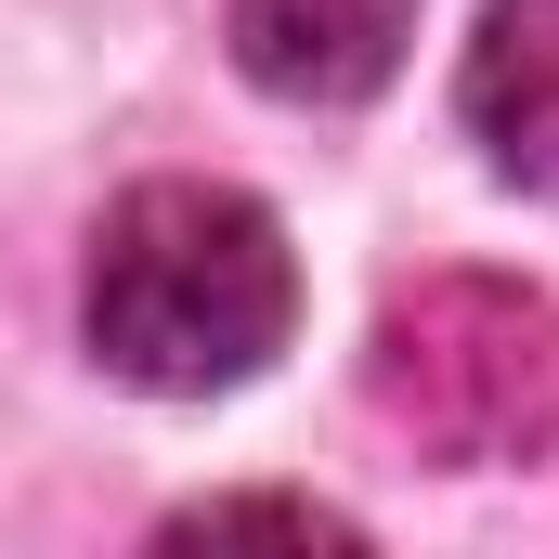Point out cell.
<instances>
[{
    "label": "cell",
    "mask_w": 559,
    "mask_h": 559,
    "mask_svg": "<svg viewBox=\"0 0 559 559\" xmlns=\"http://www.w3.org/2000/svg\"><path fill=\"white\" fill-rule=\"evenodd\" d=\"M79 325L105 378H131L156 404L248 391L299 325V248L248 182H131L92 222Z\"/></svg>",
    "instance_id": "obj_1"
},
{
    "label": "cell",
    "mask_w": 559,
    "mask_h": 559,
    "mask_svg": "<svg viewBox=\"0 0 559 559\" xmlns=\"http://www.w3.org/2000/svg\"><path fill=\"white\" fill-rule=\"evenodd\" d=\"M378 417L429 468H534L559 455V299L521 274H417L365 338Z\"/></svg>",
    "instance_id": "obj_2"
},
{
    "label": "cell",
    "mask_w": 559,
    "mask_h": 559,
    "mask_svg": "<svg viewBox=\"0 0 559 559\" xmlns=\"http://www.w3.org/2000/svg\"><path fill=\"white\" fill-rule=\"evenodd\" d=\"M417 0H235V66L274 105H365L391 92Z\"/></svg>",
    "instance_id": "obj_3"
},
{
    "label": "cell",
    "mask_w": 559,
    "mask_h": 559,
    "mask_svg": "<svg viewBox=\"0 0 559 559\" xmlns=\"http://www.w3.org/2000/svg\"><path fill=\"white\" fill-rule=\"evenodd\" d=\"M455 105H468V143L495 156V182L559 195V0H481Z\"/></svg>",
    "instance_id": "obj_4"
}]
</instances>
